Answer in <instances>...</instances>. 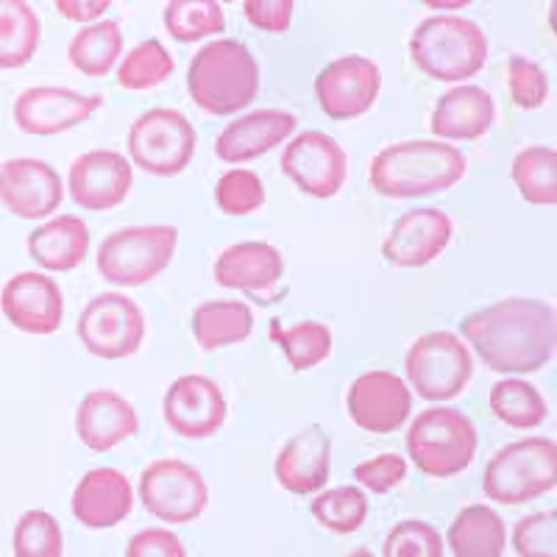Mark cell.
I'll use <instances>...</instances> for the list:
<instances>
[{"instance_id": "1", "label": "cell", "mask_w": 557, "mask_h": 557, "mask_svg": "<svg viewBox=\"0 0 557 557\" xmlns=\"http://www.w3.org/2000/svg\"><path fill=\"white\" fill-rule=\"evenodd\" d=\"M480 360L499 374H532L555 357V310L539 298H502L460 323Z\"/></svg>"}, {"instance_id": "2", "label": "cell", "mask_w": 557, "mask_h": 557, "mask_svg": "<svg viewBox=\"0 0 557 557\" xmlns=\"http://www.w3.org/2000/svg\"><path fill=\"white\" fill-rule=\"evenodd\" d=\"M466 176V153L437 139H407L382 148L371 162V184L380 196L418 198L444 193Z\"/></svg>"}, {"instance_id": "3", "label": "cell", "mask_w": 557, "mask_h": 557, "mask_svg": "<svg viewBox=\"0 0 557 557\" xmlns=\"http://www.w3.org/2000/svg\"><path fill=\"white\" fill-rule=\"evenodd\" d=\"M187 89L207 114H235L260 92V67L240 39H218L193 57Z\"/></svg>"}, {"instance_id": "4", "label": "cell", "mask_w": 557, "mask_h": 557, "mask_svg": "<svg viewBox=\"0 0 557 557\" xmlns=\"http://www.w3.org/2000/svg\"><path fill=\"white\" fill-rule=\"evenodd\" d=\"M410 57L435 82L476 76L487 59V37L474 20L435 14L418 23L410 37Z\"/></svg>"}, {"instance_id": "5", "label": "cell", "mask_w": 557, "mask_h": 557, "mask_svg": "<svg viewBox=\"0 0 557 557\" xmlns=\"http://www.w3.org/2000/svg\"><path fill=\"white\" fill-rule=\"evenodd\" d=\"M557 446L549 437H524L502 446L485 466L482 491L499 505H524L555 491Z\"/></svg>"}, {"instance_id": "6", "label": "cell", "mask_w": 557, "mask_h": 557, "mask_svg": "<svg viewBox=\"0 0 557 557\" xmlns=\"http://www.w3.org/2000/svg\"><path fill=\"white\" fill-rule=\"evenodd\" d=\"M480 446L476 426L455 407H430L407 430V451L426 476H455L471 466Z\"/></svg>"}, {"instance_id": "7", "label": "cell", "mask_w": 557, "mask_h": 557, "mask_svg": "<svg viewBox=\"0 0 557 557\" xmlns=\"http://www.w3.org/2000/svg\"><path fill=\"white\" fill-rule=\"evenodd\" d=\"M176 243V226L168 223L117 228L98 248V273L112 285H146L171 265Z\"/></svg>"}, {"instance_id": "8", "label": "cell", "mask_w": 557, "mask_h": 557, "mask_svg": "<svg viewBox=\"0 0 557 557\" xmlns=\"http://www.w3.org/2000/svg\"><path fill=\"white\" fill-rule=\"evenodd\" d=\"M405 371L421 399L449 401L471 382L474 360L455 332H430L407 348Z\"/></svg>"}, {"instance_id": "9", "label": "cell", "mask_w": 557, "mask_h": 557, "mask_svg": "<svg viewBox=\"0 0 557 557\" xmlns=\"http://www.w3.org/2000/svg\"><path fill=\"white\" fill-rule=\"evenodd\" d=\"M198 134L176 109H148L128 128V153L134 165L151 176H176L190 165Z\"/></svg>"}, {"instance_id": "10", "label": "cell", "mask_w": 557, "mask_h": 557, "mask_svg": "<svg viewBox=\"0 0 557 557\" xmlns=\"http://www.w3.org/2000/svg\"><path fill=\"white\" fill-rule=\"evenodd\" d=\"M78 341L92 357L126 360L146 337V315L123 293H101L78 315Z\"/></svg>"}, {"instance_id": "11", "label": "cell", "mask_w": 557, "mask_h": 557, "mask_svg": "<svg viewBox=\"0 0 557 557\" xmlns=\"http://www.w3.org/2000/svg\"><path fill=\"white\" fill-rule=\"evenodd\" d=\"M139 499L159 521L190 524L207 510L209 487L190 462L157 460L139 476Z\"/></svg>"}, {"instance_id": "12", "label": "cell", "mask_w": 557, "mask_h": 557, "mask_svg": "<svg viewBox=\"0 0 557 557\" xmlns=\"http://www.w3.org/2000/svg\"><path fill=\"white\" fill-rule=\"evenodd\" d=\"M282 173L307 196L332 198L348 176V157L335 137L312 128L290 139L282 153Z\"/></svg>"}, {"instance_id": "13", "label": "cell", "mask_w": 557, "mask_h": 557, "mask_svg": "<svg viewBox=\"0 0 557 557\" xmlns=\"http://www.w3.org/2000/svg\"><path fill=\"white\" fill-rule=\"evenodd\" d=\"M382 87L380 64L366 57H341L318 73V103L332 121H355L374 107Z\"/></svg>"}, {"instance_id": "14", "label": "cell", "mask_w": 557, "mask_h": 557, "mask_svg": "<svg viewBox=\"0 0 557 557\" xmlns=\"http://www.w3.org/2000/svg\"><path fill=\"white\" fill-rule=\"evenodd\" d=\"M346 407L360 430L387 435L407 424L412 412V393L407 382L391 371H368L351 382Z\"/></svg>"}, {"instance_id": "15", "label": "cell", "mask_w": 557, "mask_h": 557, "mask_svg": "<svg viewBox=\"0 0 557 557\" xmlns=\"http://www.w3.org/2000/svg\"><path fill=\"white\" fill-rule=\"evenodd\" d=\"M0 201L23 221H42L64 201L62 178L45 159H7L0 165Z\"/></svg>"}, {"instance_id": "16", "label": "cell", "mask_w": 557, "mask_h": 557, "mask_svg": "<svg viewBox=\"0 0 557 557\" xmlns=\"http://www.w3.org/2000/svg\"><path fill=\"white\" fill-rule=\"evenodd\" d=\"M101 103V96H82L67 87H32L14 101V121L34 137H57L89 121Z\"/></svg>"}, {"instance_id": "17", "label": "cell", "mask_w": 557, "mask_h": 557, "mask_svg": "<svg viewBox=\"0 0 557 557\" xmlns=\"http://www.w3.org/2000/svg\"><path fill=\"white\" fill-rule=\"evenodd\" d=\"M165 421L176 435L193 437H212L226 421V399L215 380L201 374L178 376L165 393Z\"/></svg>"}, {"instance_id": "18", "label": "cell", "mask_w": 557, "mask_h": 557, "mask_svg": "<svg viewBox=\"0 0 557 557\" xmlns=\"http://www.w3.org/2000/svg\"><path fill=\"white\" fill-rule=\"evenodd\" d=\"M3 315L28 335H53L64 321L62 287L48 273H17L0 293Z\"/></svg>"}, {"instance_id": "19", "label": "cell", "mask_w": 557, "mask_h": 557, "mask_svg": "<svg viewBox=\"0 0 557 557\" xmlns=\"http://www.w3.org/2000/svg\"><path fill=\"white\" fill-rule=\"evenodd\" d=\"M70 198L84 209L103 212L121 207L132 193V165L117 151H87L70 165Z\"/></svg>"}, {"instance_id": "20", "label": "cell", "mask_w": 557, "mask_h": 557, "mask_svg": "<svg viewBox=\"0 0 557 557\" xmlns=\"http://www.w3.org/2000/svg\"><path fill=\"white\" fill-rule=\"evenodd\" d=\"M451 218L444 209H410L393 223L391 235L382 243L385 260L401 268H421L437 260L451 240Z\"/></svg>"}, {"instance_id": "21", "label": "cell", "mask_w": 557, "mask_h": 557, "mask_svg": "<svg viewBox=\"0 0 557 557\" xmlns=\"http://www.w3.org/2000/svg\"><path fill=\"white\" fill-rule=\"evenodd\" d=\"M134 505L132 482L117 469H92L78 480L73 491V516L84 527L92 530H109L128 519Z\"/></svg>"}, {"instance_id": "22", "label": "cell", "mask_w": 557, "mask_h": 557, "mask_svg": "<svg viewBox=\"0 0 557 557\" xmlns=\"http://www.w3.org/2000/svg\"><path fill=\"white\" fill-rule=\"evenodd\" d=\"M332 441L318 424L293 435L276 457L278 485L296 496L315 494L330 482Z\"/></svg>"}, {"instance_id": "23", "label": "cell", "mask_w": 557, "mask_h": 557, "mask_svg": "<svg viewBox=\"0 0 557 557\" xmlns=\"http://www.w3.org/2000/svg\"><path fill=\"white\" fill-rule=\"evenodd\" d=\"M293 132H296V114L282 112V109L248 112L223 128L221 137L215 139V157L228 165L248 162V159L273 151Z\"/></svg>"}, {"instance_id": "24", "label": "cell", "mask_w": 557, "mask_h": 557, "mask_svg": "<svg viewBox=\"0 0 557 557\" xmlns=\"http://www.w3.org/2000/svg\"><path fill=\"white\" fill-rule=\"evenodd\" d=\"M137 412L132 401L114 391H89L76 412V432L92 451H109L137 435Z\"/></svg>"}, {"instance_id": "25", "label": "cell", "mask_w": 557, "mask_h": 557, "mask_svg": "<svg viewBox=\"0 0 557 557\" xmlns=\"http://www.w3.org/2000/svg\"><path fill=\"white\" fill-rule=\"evenodd\" d=\"M285 273V260L278 248L262 240L237 243L223 248L215 262V282L221 287L246 293H271Z\"/></svg>"}, {"instance_id": "26", "label": "cell", "mask_w": 557, "mask_h": 557, "mask_svg": "<svg viewBox=\"0 0 557 557\" xmlns=\"http://www.w3.org/2000/svg\"><path fill=\"white\" fill-rule=\"evenodd\" d=\"M496 103L491 92L474 84L455 87L437 98L432 112V134L446 139H480L494 126Z\"/></svg>"}, {"instance_id": "27", "label": "cell", "mask_w": 557, "mask_h": 557, "mask_svg": "<svg viewBox=\"0 0 557 557\" xmlns=\"http://www.w3.org/2000/svg\"><path fill=\"white\" fill-rule=\"evenodd\" d=\"M26 246L32 260L48 271H73L87 260L89 228L82 218L59 215L34 228Z\"/></svg>"}, {"instance_id": "28", "label": "cell", "mask_w": 557, "mask_h": 557, "mask_svg": "<svg viewBox=\"0 0 557 557\" xmlns=\"http://www.w3.org/2000/svg\"><path fill=\"white\" fill-rule=\"evenodd\" d=\"M446 539L455 557H502L507 532L494 507L469 505L451 521Z\"/></svg>"}, {"instance_id": "29", "label": "cell", "mask_w": 557, "mask_h": 557, "mask_svg": "<svg viewBox=\"0 0 557 557\" xmlns=\"http://www.w3.org/2000/svg\"><path fill=\"white\" fill-rule=\"evenodd\" d=\"M253 330V312L243 301H207L193 312V335L203 351H218L232 343L248 341Z\"/></svg>"}, {"instance_id": "30", "label": "cell", "mask_w": 557, "mask_h": 557, "mask_svg": "<svg viewBox=\"0 0 557 557\" xmlns=\"http://www.w3.org/2000/svg\"><path fill=\"white\" fill-rule=\"evenodd\" d=\"M42 37L34 7L26 0H0V70H17L32 62Z\"/></svg>"}, {"instance_id": "31", "label": "cell", "mask_w": 557, "mask_h": 557, "mask_svg": "<svg viewBox=\"0 0 557 557\" xmlns=\"http://www.w3.org/2000/svg\"><path fill=\"white\" fill-rule=\"evenodd\" d=\"M123 53V28L117 20L89 23L70 42V62L84 76H107Z\"/></svg>"}, {"instance_id": "32", "label": "cell", "mask_w": 557, "mask_h": 557, "mask_svg": "<svg viewBox=\"0 0 557 557\" xmlns=\"http://www.w3.org/2000/svg\"><path fill=\"white\" fill-rule=\"evenodd\" d=\"M491 410L502 424L513 430H530L544 424L549 416L544 396L539 387L527 380H499L491 387Z\"/></svg>"}, {"instance_id": "33", "label": "cell", "mask_w": 557, "mask_h": 557, "mask_svg": "<svg viewBox=\"0 0 557 557\" xmlns=\"http://www.w3.org/2000/svg\"><path fill=\"white\" fill-rule=\"evenodd\" d=\"M513 182L524 201L552 203L557 201V153L555 148L532 146L513 159Z\"/></svg>"}, {"instance_id": "34", "label": "cell", "mask_w": 557, "mask_h": 557, "mask_svg": "<svg viewBox=\"0 0 557 557\" xmlns=\"http://www.w3.org/2000/svg\"><path fill=\"white\" fill-rule=\"evenodd\" d=\"M310 513L323 530L335 532V535H351L362 527L368 516V496L360 487H330L312 499Z\"/></svg>"}, {"instance_id": "35", "label": "cell", "mask_w": 557, "mask_h": 557, "mask_svg": "<svg viewBox=\"0 0 557 557\" xmlns=\"http://www.w3.org/2000/svg\"><path fill=\"white\" fill-rule=\"evenodd\" d=\"M271 337L273 343L285 348V357L293 371H310L332 355V330L318 321H301L293 330H285L273 321Z\"/></svg>"}, {"instance_id": "36", "label": "cell", "mask_w": 557, "mask_h": 557, "mask_svg": "<svg viewBox=\"0 0 557 557\" xmlns=\"http://www.w3.org/2000/svg\"><path fill=\"white\" fill-rule=\"evenodd\" d=\"M165 28L176 42H198L226 28L221 3L215 0H173L165 9Z\"/></svg>"}, {"instance_id": "37", "label": "cell", "mask_w": 557, "mask_h": 557, "mask_svg": "<svg viewBox=\"0 0 557 557\" xmlns=\"http://www.w3.org/2000/svg\"><path fill=\"white\" fill-rule=\"evenodd\" d=\"M173 67H176V62H173L165 45L159 39H146L123 57V64L117 67V82L123 89L139 92V89H151L165 82Z\"/></svg>"}, {"instance_id": "38", "label": "cell", "mask_w": 557, "mask_h": 557, "mask_svg": "<svg viewBox=\"0 0 557 557\" xmlns=\"http://www.w3.org/2000/svg\"><path fill=\"white\" fill-rule=\"evenodd\" d=\"M14 557H62L64 535L48 510H26L14 527Z\"/></svg>"}, {"instance_id": "39", "label": "cell", "mask_w": 557, "mask_h": 557, "mask_svg": "<svg viewBox=\"0 0 557 557\" xmlns=\"http://www.w3.org/2000/svg\"><path fill=\"white\" fill-rule=\"evenodd\" d=\"M215 201L226 215H251L265 203V184L251 171H228L218 178Z\"/></svg>"}, {"instance_id": "40", "label": "cell", "mask_w": 557, "mask_h": 557, "mask_svg": "<svg viewBox=\"0 0 557 557\" xmlns=\"http://www.w3.org/2000/svg\"><path fill=\"white\" fill-rule=\"evenodd\" d=\"M382 557H444V539L426 521H399L382 544Z\"/></svg>"}, {"instance_id": "41", "label": "cell", "mask_w": 557, "mask_h": 557, "mask_svg": "<svg viewBox=\"0 0 557 557\" xmlns=\"http://www.w3.org/2000/svg\"><path fill=\"white\" fill-rule=\"evenodd\" d=\"M507 84L513 103L521 109H539L549 98V78L539 62L524 57H510L507 62Z\"/></svg>"}, {"instance_id": "42", "label": "cell", "mask_w": 557, "mask_h": 557, "mask_svg": "<svg viewBox=\"0 0 557 557\" xmlns=\"http://www.w3.org/2000/svg\"><path fill=\"white\" fill-rule=\"evenodd\" d=\"M513 546L519 557H557V513L544 510L516 524Z\"/></svg>"}, {"instance_id": "43", "label": "cell", "mask_w": 557, "mask_h": 557, "mask_svg": "<svg viewBox=\"0 0 557 557\" xmlns=\"http://www.w3.org/2000/svg\"><path fill=\"white\" fill-rule=\"evenodd\" d=\"M407 476V460L401 455H380L374 460L360 462L355 469V480L374 494H387Z\"/></svg>"}, {"instance_id": "44", "label": "cell", "mask_w": 557, "mask_h": 557, "mask_svg": "<svg viewBox=\"0 0 557 557\" xmlns=\"http://www.w3.org/2000/svg\"><path fill=\"white\" fill-rule=\"evenodd\" d=\"M126 557H187V549L171 530L148 527L128 541Z\"/></svg>"}, {"instance_id": "45", "label": "cell", "mask_w": 557, "mask_h": 557, "mask_svg": "<svg viewBox=\"0 0 557 557\" xmlns=\"http://www.w3.org/2000/svg\"><path fill=\"white\" fill-rule=\"evenodd\" d=\"M248 23L262 32L282 34L290 28L293 20V0H246L243 3Z\"/></svg>"}, {"instance_id": "46", "label": "cell", "mask_w": 557, "mask_h": 557, "mask_svg": "<svg viewBox=\"0 0 557 557\" xmlns=\"http://www.w3.org/2000/svg\"><path fill=\"white\" fill-rule=\"evenodd\" d=\"M112 7L109 0H59L57 12L73 23H92Z\"/></svg>"}, {"instance_id": "47", "label": "cell", "mask_w": 557, "mask_h": 557, "mask_svg": "<svg viewBox=\"0 0 557 557\" xmlns=\"http://www.w3.org/2000/svg\"><path fill=\"white\" fill-rule=\"evenodd\" d=\"M348 557H374V555H371V549H355Z\"/></svg>"}]
</instances>
